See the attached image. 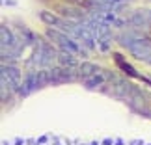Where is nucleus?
I'll return each mask as SVG.
<instances>
[{"mask_svg": "<svg viewBox=\"0 0 151 145\" xmlns=\"http://www.w3.org/2000/svg\"><path fill=\"white\" fill-rule=\"evenodd\" d=\"M2 88L4 89H19L21 88V69L15 65H2Z\"/></svg>", "mask_w": 151, "mask_h": 145, "instance_id": "f257e3e1", "label": "nucleus"}, {"mask_svg": "<svg viewBox=\"0 0 151 145\" xmlns=\"http://www.w3.org/2000/svg\"><path fill=\"white\" fill-rule=\"evenodd\" d=\"M129 52L136 60L147 63V60L151 58V41H147V39H134L129 45Z\"/></svg>", "mask_w": 151, "mask_h": 145, "instance_id": "f03ea898", "label": "nucleus"}, {"mask_svg": "<svg viewBox=\"0 0 151 145\" xmlns=\"http://www.w3.org/2000/svg\"><path fill=\"white\" fill-rule=\"evenodd\" d=\"M52 61H54V50L50 47H47V45H41L37 49V52L34 54V60L30 63H34L37 67H49Z\"/></svg>", "mask_w": 151, "mask_h": 145, "instance_id": "7ed1b4c3", "label": "nucleus"}, {"mask_svg": "<svg viewBox=\"0 0 151 145\" xmlns=\"http://www.w3.org/2000/svg\"><path fill=\"white\" fill-rule=\"evenodd\" d=\"M0 39H2V54H4V52H8V49L13 50L17 45H19V41H17L15 36H13V32H11L6 24L0 28Z\"/></svg>", "mask_w": 151, "mask_h": 145, "instance_id": "20e7f679", "label": "nucleus"}, {"mask_svg": "<svg viewBox=\"0 0 151 145\" xmlns=\"http://www.w3.org/2000/svg\"><path fill=\"white\" fill-rule=\"evenodd\" d=\"M129 24L132 26H138V28H146V26H151V11H134L129 19Z\"/></svg>", "mask_w": 151, "mask_h": 145, "instance_id": "39448f33", "label": "nucleus"}, {"mask_svg": "<svg viewBox=\"0 0 151 145\" xmlns=\"http://www.w3.org/2000/svg\"><path fill=\"white\" fill-rule=\"evenodd\" d=\"M39 19H41L45 24H49V26H58V28H60V26H62V22H63L58 15L50 13V11H45V9H43V11H39Z\"/></svg>", "mask_w": 151, "mask_h": 145, "instance_id": "423d86ee", "label": "nucleus"}, {"mask_svg": "<svg viewBox=\"0 0 151 145\" xmlns=\"http://www.w3.org/2000/svg\"><path fill=\"white\" fill-rule=\"evenodd\" d=\"M58 61H60L62 65H67V67L77 65V58H75V54L73 52H67V50H62L60 54H58Z\"/></svg>", "mask_w": 151, "mask_h": 145, "instance_id": "0eeeda50", "label": "nucleus"}, {"mask_svg": "<svg viewBox=\"0 0 151 145\" xmlns=\"http://www.w3.org/2000/svg\"><path fill=\"white\" fill-rule=\"evenodd\" d=\"M78 73H80V76L90 78V76H93V74H97V65L95 63H90V61H84L82 65H80Z\"/></svg>", "mask_w": 151, "mask_h": 145, "instance_id": "6e6552de", "label": "nucleus"}, {"mask_svg": "<svg viewBox=\"0 0 151 145\" xmlns=\"http://www.w3.org/2000/svg\"><path fill=\"white\" fill-rule=\"evenodd\" d=\"M103 82H104L103 74H93V76H90V78L84 80V88L86 89H95V88H99Z\"/></svg>", "mask_w": 151, "mask_h": 145, "instance_id": "1a4fd4ad", "label": "nucleus"}, {"mask_svg": "<svg viewBox=\"0 0 151 145\" xmlns=\"http://www.w3.org/2000/svg\"><path fill=\"white\" fill-rule=\"evenodd\" d=\"M116 58H118V65H119L121 69H123V71H125L127 74H131V76H136V71H134V69H132L131 65H127V63H125L123 60H121V56H119V54H116Z\"/></svg>", "mask_w": 151, "mask_h": 145, "instance_id": "9d476101", "label": "nucleus"}, {"mask_svg": "<svg viewBox=\"0 0 151 145\" xmlns=\"http://www.w3.org/2000/svg\"><path fill=\"white\" fill-rule=\"evenodd\" d=\"M97 41H99V50H108L110 41H112V36H103V37L97 39Z\"/></svg>", "mask_w": 151, "mask_h": 145, "instance_id": "9b49d317", "label": "nucleus"}, {"mask_svg": "<svg viewBox=\"0 0 151 145\" xmlns=\"http://www.w3.org/2000/svg\"><path fill=\"white\" fill-rule=\"evenodd\" d=\"M147 63H149V65H151V58H149V60H147Z\"/></svg>", "mask_w": 151, "mask_h": 145, "instance_id": "f8f14e48", "label": "nucleus"}]
</instances>
